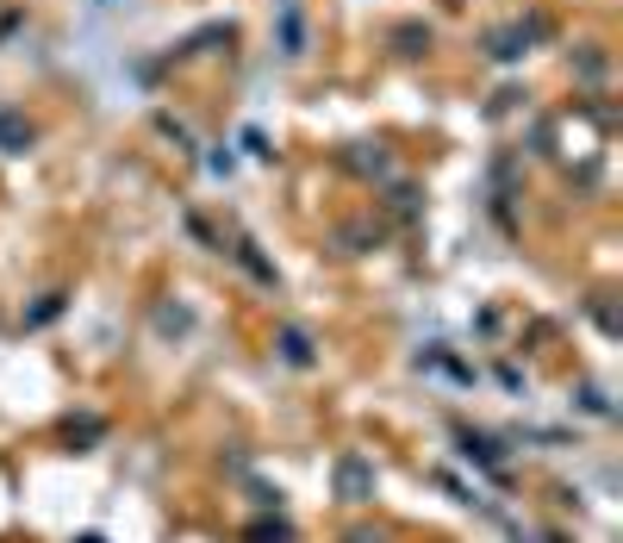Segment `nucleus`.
I'll return each instance as SVG.
<instances>
[{"label": "nucleus", "instance_id": "f257e3e1", "mask_svg": "<svg viewBox=\"0 0 623 543\" xmlns=\"http://www.w3.org/2000/svg\"><path fill=\"white\" fill-rule=\"evenodd\" d=\"M337 500H343V506H362V500H374V463H368V456H356V450L337 463Z\"/></svg>", "mask_w": 623, "mask_h": 543}, {"label": "nucleus", "instance_id": "f03ea898", "mask_svg": "<svg viewBox=\"0 0 623 543\" xmlns=\"http://www.w3.org/2000/svg\"><path fill=\"white\" fill-rule=\"evenodd\" d=\"M275 351H280V363L287 368H312V332H299V325H280V337H275Z\"/></svg>", "mask_w": 623, "mask_h": 543}, {"label": "nucleus", "instance_id": "7ed1b4c3", "mask_svg": "<svg viewBox=\"0 0 623 543\" xmlns=\"http://www.w3.org/2000/svg\"><path fill=\"white\" fill-rule=\"evenodd\" d=\"M530 38H543V19H530V26H512V32H498V38H493V57H498V63H512V57H524Z\"/></svg>", "mask_w": 623, "mask_h": 543}, {"label": "nucleus", "instance_id": "20e7f679", "mask_svg": "<svg viewBox=\"0 0 623 543\" xmlns=\"http://www.w3.org/2000/svg\"><path fill=\"white\" fill-rule=\"evenodd\" d=\"M280 45H287V57H299V45H306V26H299V13H294V7L280 13Z\"/></svg>", "mask_w": 623, "mask_h": 543}, {"label": "nucleus", "instance_id": "39448f33", "mask_svg": "<svg viewBox=\"0 0 623 543\" xmlns=\"http://www.w3.org/2000/svg\"><path fill=\"white\" fill-rule=\"evenodd\" d=\"M244 543H294V531L280 525V519H275V525L263 519V525H249V531H244Z\"/></svg>", "mask_w": 623, "mask_h": 543}, {"label": "nucleus", "instance_id": "423d86ee", "mask_svg": "<svg viewBox=\"0 0 623 543\" xmlns=\"http://www.w3.org/2000/svg\"><path fill=\"white\" fill-rule=\"evenodd\" d=\"M100 432H107L100 418H69V444H100Z\"/></svg>", "mask_w": 623, "mask_h": 543}, {"label": "nucleus", "instance_id": "0eeeda50", "mask_svg": "<svg viewBox=\"0 0 623 543\" xmlns=\"http://www.w3.org/2000/svg\"><path fill=\"white\" fill-rule=\"evenodd\" d=\"M0 145H7V150H26L31 145V126H19V119H0Z\"/></svg>", "mask_w": 623, "mask_h": 543}, {"label": "nucleus", "instance_id": "6e6552de", "mask_svg": "<svg viewBox=\"0 0 623 543\" xmlns=\"http://www.w3.org/2000/svg\"><path fill=\"white\" fill-rule=\"evenodd\" d=\"M57 313H62V294H44V300H38V306L26 313V325H50Z\"/></svg>", "mask_w": 623, "mask_h": 543}, {"label": "nucleus", "instance_id": "1a4fd4ad", "mask_svg": "<svg viewBox=\"0 0 623 543\" xmlns=\"http://www.w3.org/2000/svg\"><path fill=\"white\" fill-rule=\"evenodd\" d=\"M399 45H405V57H418V45H431V32H418V26H405V32H399Z\"/></svg>", "mask_w": 623, "mask_h": 543}, {"label": "nucleus", "instance_id": "9d476101", "mask_svg": "<svg viewBox=\"0 0 623 543\" xmlns=\"http://www.w3.org/2000/svg\"><path fill=\"white\" fill-rule=\"evenodd\" d=\"M343 543H387V537H380V531H349Z\"/></svg>", "mask_w": 623, "mask_h": 543}, {"label": "nucleus", "instance_id": "9b49d317", "mask_svg": "<svg viewBox=\"0 0 623 543\" xmlns=\"http://www.w3.org/2000/svg\"><path fill=\"white\" fill-rule=\"evenodd\" d=\"M76 543H107V537H100V531H88V537H76Z\"/></svg>", "mask_w": 623, "mask_h": 543}]
</instances>
